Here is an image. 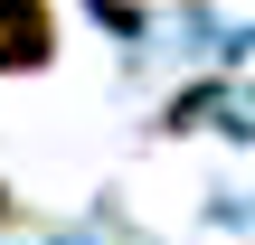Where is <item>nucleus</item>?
<instances>
[{
    "mask_svg": "<svg viewBox=\"0 0 255 245\" xmlns=\"http://www.w3.org/2000/svg\"><path fill=\"white\" fill-rule=\"evenodd\" d=\"M9 227H28V208H19V198L0 189V236H9Z\"/></svg>",
    "mask_w": 255,
    "mask_h": 245,
    "instance_id": "2",
    "label": "nucleus"
},
{
    "mask_svg": "<svg viewBox=\"0 0 255 245\" xmlns=\"http://www.w3.org/2000/svg\"><path fill=\"white\" fill-rule=\"evenodd\" d=\"M57 57V0H0V76Z\"/></svg>",
    "mask_w": 255,
    "mask_h": 245,
    "instance_id": "1",
    "label": "nucleus"
}]
</instances>
